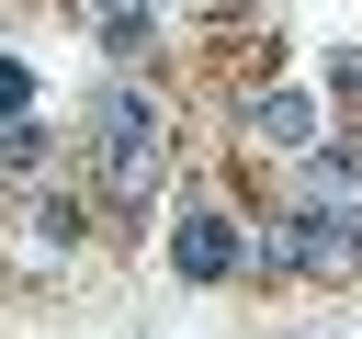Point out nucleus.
<instances>
[{
    "mask_svg": "<svg viewBox=\"0 0 362 339\" xmlns=\"http://www.w3.org/2000/svg\"><path fill=\"white\" fill-rule=\"evenodd\" d=\"M249 136H260V147H305V136H317V90H260V102H249Z\"/></svg>",
    "mask_w": 362,
    "mask_h": 339,
    "instance_id": "obj_4",
    "label": "nucleus"
},
{
    "mask_svg": "<svg viewBox=\"0 0 362 339\" xmlns=\"http://www.w3.org/2000/svg\"><path fill=\"white\" fill-rule=\"evenodd\" d=\"M294 203H317V215H362V147H351V136L317 147V158L294 170Z\"/></svg>",
    "mask_w": 362,
    "mask_h": 339,
    "instance_id": "obj_3",
    "label": "nucleus"
},
{
    "mask_svg": "<svg viewBox=\"0 0 362 339\" xmlns=\"http://www.w3.org/2000/svg\"><path fill=\"white\" fill-rule=\"evenodd\" d=\"M249 249H260V237H238V215H215V203L170 215V271H181V282H226Z\"/></svg>",
    "mask_w": 362,
    "mask_h": 339,
    "instance_id": "obj_2",
    "label": "nucleus"
},
{
    "mask_svg": "<svg viewBox=\"0 0 362 339\" xmlns=\"http://www.w3.org/2000/svg\"><path fill=\"white\" fill-rule=\"evenodd\" d=\"M0 158H11V181H34V170H45V124L11 113V147H0Z\"/></svg>",
    "mask_w": 362,
    "mask_h": 339,
    "instance_id": "obj_5",
    "label": "nucleus"
},
{
    "mask_svg": "<svg viewBox=\"0 0 362 339\" xmlns=\"http://www.w3.org/2000/svg\"><path fill=\"white\" fill-rule=\"evenodd\" d=\"M328 102H339V113H362V45H351V56H328Z\"/></svg>",
    "mask_w": 362,
    "mask_h": 339,
    "instance_id": "obj_6",
    "label": "nucleus"
},
{
    "mask_svg": "<svg viewBox=\"0 0 362 339\" xmlns=\"http://www.w3.org/2000/svg\"><path fill=\"white\" fill-rule=\"evenodd\" d=\"M158 158H170L158 102H147V90H102L90 124H79V170H90L113 203H136V192H158Z\"/></svg>",
    "mask_w": 362,
    "mask_h": 339,
    "instance_id": "obj_1",
    "label": "nucleus"
}]
</instances>
